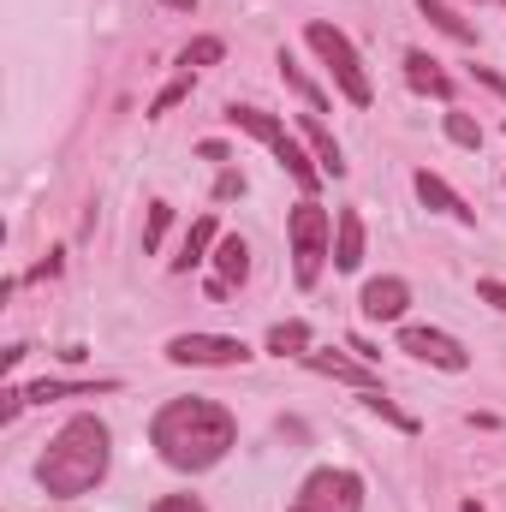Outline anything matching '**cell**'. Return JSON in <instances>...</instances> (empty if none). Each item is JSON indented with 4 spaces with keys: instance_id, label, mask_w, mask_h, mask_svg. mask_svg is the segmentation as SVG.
<instances>
[{
    "instance_id": "6",
    "label": "cell",
    "mask_w": 506,
    "mask_h": 512,
    "mask_svg": "<svg viewBox=\"0 0 506 512\" xmlns=\"http://www.w3.org/2000/svg\"><path fill=\"white\" fill-rule=\"evenodd\" d=\"M286 512H364V477L340 471V465H322V471H310L298 483Z\"/></svg>"
},
{
    "instance_id": "24",
    "label": "cell",
    "mask_w": 506,
    "mask_h": 512,
    "mask_svg": "<svg viewBox=\"0 0 506 512\" xmlns=\"http://www.w3.org/2000/svg\"><path fill=\"white\" fill-rule=\"evenodd\" d=\"M167 221H173V209H167V203H155V209H149V227H143V251H155V245H161Z\"/></svg>"
},
{
    "instance_id": "2",
    "label": "cell",
    "mask_w": 506,
    "mask_h": 512,
    "mask_svg": "<svg viewBox=\"0 0 506 512\" xmlns=\"http://www.w3.org/2000/svg\"><path fill=\"white\" fill-rule=\"evenodd\" d=\"M108 465H114V435H108V423H102V417H72V423H60V435H54L48 453L36 459V483H42V495L72 501V495H90V489L108 477Z\"/></svg>"
},
{
    "instance_id": "20",
    "label": "cell",
    "mask_w": 506,
    "mask_h": 512,
    "mask_svg": "<svg viewBox=\"0 0 506 512\" xmlns=\"http://www.w3.org/2000/svg\"><path fill=\"white\" fill-rule=\"evenodd\" d=\"M280 78H286V84H292V90L304 96V108H310V114H322V108H328V102H322V90H316V84L304 78V66H298L292 54H280Z\"/></svg>"
},
{
    "instance_id": "15",
    "label": "cell",
    "mask_w": 506,
    "mask_h": 512,
    "mask_svg": "<svg viewBox=\"0 0 506 512\" xmlns=\"http://www.w3.org/2000/svg\"><path fill=\"white\" fill-rule=\"evenodd\" d=\"M120 382H36L24 387V405H48V399H72V393H114Z\"/></svg>"
},
{
    "instance_id": "26",
    "label": "cell",
    "mask_w": 506,
    "mask_h": 512,
    "mask_svg": "<svg viewBox=\"0 0 506 512\" xmlns=\"http://www.w3.org/2000/svg\"><path fill=\"white\" fill-rule=\"evenodd\" d=\"M477 298H483V304H495V310L506 316V286H501V280H477Z\"/></svg>"
},
{
    "instance_id": "14",
    "label": "cell",
    "mask_w": 506,
    "mask_h": 512,
    "mask_svg": "<svg viewBox=\"0 0 506 512\" xmlns=\"http://www.w3.org/2000/svg\"><path fill=\"white\" fill-rule=\"evenodd\" d=\"M304 143H310V155H316V167H322V173H328V179H340V173H346V155H340V143H334V137H328V126H322V120H316V114H304Z\"/></svg>"
},
{
    "instance_id": "11",
    "label": "cell",
    "mask_w": 506,
    "mask_h": 512,
    "mask_svg": "<svg viewBox=\"0 0 506 512\" xmlns=\"http://www.w3.org/2000/svg\"><path fill=\"white\" fill-rule=\"evenodd\" d=\"M405 78H411V90H423V96H435V102H453V78H447L441 60H429L423 48L405 54Z\"/></svg>"
},
{
    "instance_id": "19",
    "label": "cell",
    "mask_w": 506,
    "mask_h": 512,
    "mask_svg": "<svg viewBox=\"0 0 506 512\" xmlns=\"http://www.w3.org/2000/svg\"><path fill=\"white\" fill-rule=\"evenodd\" d=\"M209 245H221V239H215V221H197V227L185 233V251L173 256V268H179V274H191V268L203 262V251H209Z\"/></svg>"
},
{
    "instance_id": "1",
    "label": "cell",
    "mask_w": 506,
    "mask_h": 512,
    "mask_svg": "<svg viewBox=\"0 0 506 512\" xmlns=\"http://www.w3.org/2000/svg\"><path fill=\"white\" fill-rule=\"evenodd\" d=\"M149 441H155V453H161L173 471H209V465H221V459L233 453L239 423H233L227 405L191 393V399H167V405L155 411Z\"/></svg>"
},
{
    "instance_id": "31",
    "label": "cell",
    "mask_w": 506,
    "mask_h": 512,
    "mask_svg": "<svg viewBox=\"0 0 506 512\" xmlns=\"http://www.w3.org/2000/svg\"><path fill=\"white\" fill-rule=\"evenodd\" d=\"M459 512H483V507H477V501H465V507H459Z\"/></svg>"
},
{
    "instance_id": "25",
    "label": "cell",
    "mask_w": 506,
    "mask_h": 512,
    "mask_svg": "<svg viewBox=\"0 0 506 512\" xmlns=\"http://www.w3.org/2000/svg\"><path fill=\"white\" fill-rule=\"evenodd\" d=\"M149 512H209V507H203L197 495H161V501H155Z\"/></svg>"
},
{
    "instance_id": "8",
    "label": "cell",
    "mask_w": 506,
    "mask_h": 512,
    "mask_svg": "<svg viewBox=\"0 0 506 512\" xmlns=\"http://www.w3.org/2000/svg\"><path fill=\"white\" fill-rule=\"evenodd\" d=\"M399 352H411V358H423V364H435V370H471V352L453 340V334H441V328H399Z\"/></svg>"
},
{
    "instance_id": "32",
    "label": "cell",
    "mask_w": 506,
    "mask_h": 512,
    "mask_svg": "<svg viewBox=\"0 0 506 512\" xmlns=\"http://www.w3.org/2000/svg\"><path fill=\"white\" fill-rule=\"evenodd\" d=\"M495 6H506V0H495Z\"/></svg>"
},
{
    "instance_id": "29",
    "label": "cell",
    "mask_w": 506,
    "mask_h": 512,
    "mask_svg": "<svg viewBox=\"0 0 506 512\" xmlns=\"http://www.w3.org/2000/svg\"><path fill=\"white\" fill-rule=\"evenodd\" d=\"M477 78H483L489 90H501V96H506V78H501V72H489V66H477Z\"/></svg>"
},
{
    "instance_id": "4",
    "label": "cell",
    "mask_w": 506,
    "mask_h": 512,
    "mask_svg": "<svg viewBox=\"0 0 506 512\" xmlns=\"http://www.w3.org/2000/svg\"><path fill=\"white\" fill-rule=\"evenodd\" d=\"M227 120H233L239 131H251V137H262V143L274 149V161H280V167H286V173L298 179V191H304V197H316V185H322L328 173H322V167H316V161L304 155V143H298L292 131L280 126L274 114H262V108H239V102H233V108H227Z\"/></svg>"
},
{
    "instance_id": "10",
    "label": "cell",
    "mask_w": 506,
    "mask_h": 512,
    "mask_svg": "<svg viewBox=\"0 0 506 512\" xmlns=\"http://www.w3.org/2000/svg\"><path fill=\"white\" fill-rule=\"evenodd\" d=\"M358 262H364V215L358 209H340V221H334V268L352 274Z\"/></svg>"
},
{
    "instance_id": "7",
    "label": "cell",
    "mask_w": 506,
    "mask_h": 512,
    "mask_svg": "<svg viewBox=\"0 0 506 512\" xmlns=\"http://www.w3.org/2000/svg\"><path fill=\"white\" fill-rule=\"evenodd\" d=\"M167 358L173 364H191V370H233V364L251 358V346L233 340V334H173L167 340Z\"/></svg>"
},
{
    "instance_id": "16",
    "label": "cell",
    "mask_w": 506,
    "mask_h": 512,
    "mask_svg": "<svg viewBox=\"0 0 506 512\" xmlns=\"http://www.w3.org/2000/svg\"><path fill=\"white\" fill-rule=\"evenodd\" d=\"M215 274H221L227 286L245 280V274H251V245H245V239H221V245H215Z\"/></svg>"
},
{
    "instance_id": "30",
    "label": "cell",
    "mask_w": 506,
    "mask_h": 512,
    "mask_svg": "<svg viewBox=\"0 0 506 512\" xmlns=\"http://www.w3.org/2000/svg\"><path fill=\"white\" fill-rule=\"evenodd\" d=\"M161 6H167V12H191L197 0H161Z\"/></svg>"
},
{
    "instance_id": "23",
    "label": "cell",
    "mask_w": 506,
    "mask_h": 512,
    "mask_svg": "<svg viewBox=\"0 0 506 512\" xmlns=\"http://www.w3.org/2000/svg\"><path fill=\"white\" fill-rule=\"evenodd\" d=\"M447 137H453L459 149H477V143H483V126H477L471 114H447Z\"/></svg>"
},
{
    "instance_id": "9",
    "label": "cell",
    "mask_w": 506,
    "mask_h": 512,
    "mask_svg": "<svg viewBox=\"0 0 506 512\" xmlns=\"http://www.w3.org/2000/svg\"><path fill=\"white\" fill-rule=\"evenodd\" d=\"M358 304H364V316H370V322H399V316H405V304H411V286H405L399 274H381V280L364 286V298H358Z\"/></svg>"
},
{
    "instance_id": "27",
    "label": "cell",
    "mask_w": 506,
    "mask_h": 512,
    "mask_svg": "<svg viewBox=\"0 0 506 512\" xmlns=\"http://www.w3.org/2000/svg\"><path fill=\"white\" fill-rule=\"evenodd\" d=\"M185 90H191V78H179V84H167V90L155 96V108H149V114H167V108H173V102H179Z\"/></svg>"
},
{
    "instance_id": "21",
    "label": "cell",
    "mask_w": 506,
    "mask_h": 512,
    "mask_svg": "<svg viewBox=\"0 0 506 512\" xmlns=\"http://www.w3.org/2000/svg\"><path fill=\"white\" fill-rule=\"evenodd\" d=\"M221 54H227V48H221V36H197V42L179 54V66H185V72H197V66H215Z\"/></svg>"
},
{
    "instance_id": "5",
    "label": "cell",
    "mask_w": 506,
    "mask_h": 512,
    "mask_svg": "<svg viewBox=\"0 0 506 512\" xmlns=\"http://www.w3.org/2000/svg\"><path fill=\"white\" fill-rule=\"evenodd\" d=\"M286 239H292V280H298V286H316V280H322V262L334 256V245H328V239H334L328 209L304 197V203L292 209V221H286Z\"/></svg>"
},
{
    "instance_id": "13",
    "label": "cell",
    "mask_w": 506,
    "mask_h": 512,
    "mask_svg": "<svg viewBox=\"0 0 506 512\" xmlns=\"http://www.w3.org/2000/svg\"><path fill=\"white\" fill-rule=\"evenodd\" d=\"M304 364L316 370V376H334V382H352V387H381L376 376H370V364H352V358H340V352H304Z\"/></svg>"
},
{
    "instance_id": "12",
    "label": "cell",
    "mask_w": 506,
    "mask_h": 512,
    "mask_svg": "<svg viewBox=\"0 0 506 512\" xmlns=\"http://www.w3.org/2000/svg\"><path fill=\"white\" fill-rule=\"evenodd\" d=\"M417 197H423L429 209H441V215H453V221H477V209H465V197H459V191H453V185H447L441 173H429V167L417 173Z\"/></svg>"
},
{
    "instance_id": "3",
    "label": "cell",
    "mask_w": 506,
    "mask_h": 512,
    "mask_svg": "<svg viewBox=\"0 0 506 512\" xmlns=\"http://www.w3.org/2000/svg\"><path fill=\"white\" fill-rule=\"evenodd\" d=\"M304 42L322 54V66L334 72V84H340V96L352 102V108H370L376 102V84H370V72H364V60H358V48H352V36L346 30H334V24H304Z\"/></svg>"
},
{
    "instance_id": "28",
    "label": "cell",
    "mask_w": 506,
    "mask_h": 512,
    "mask_svg": "<svg viewBox=\"0 0 506 512\" xmlns=\"http://www.w3.org/2000/svg\"><path fill=\"white\" fill-rule=\"evenodd\" d=\"M245 191V179L239 173H221V185H215V197H239Z\"/></svg>"
},
{
    "instance_id": "22",
    "label": "cell",
    "mask_w": 506,
    "mask_h": 512,
    "mask_svg": "<svg viewBox=\"0 0 506 512\" xmlns=\"http://www.w3.org/2000/svg\"><path fill=\"white\" fill-rule=\"evenodd\" d=\"M364 405H370L376 417H387V423H399V429H417V417H405V411H399V405H393L381 387H370V393H364Z\"/></svg>"
},
{
    "instance_id": "18",
    "label": "cell",
    "mask_w": 506,
    "mask_h": 512,
    "mask_svg": "<svg viewBox=\"0 0 506 512\" xmlns=\"http://www.w3.org/2000/svg\"><path fill=\"white\" fill-rule=\"evenodd\" d=\"M268 352H274V358H304V352H310V328H304V322L268 328Z\"/></svg>"
},
{
    "instance_id": "17",
    "label": "cell",
    "mask_w": 506,
    "mask_h": 512,
    "mask_svg": "<svg viewBox=\"0 0 506 512\" xmlns=\"http://www.w3.org/2000/svg\"><path fill=\"white\" fill-rule=\"evenodd\" d=\"M417 6H423V12H429V24H435V30H447L453 42H477V24H471V18H459L447 0H417Z\"/></svg>"
}]
</instances>
